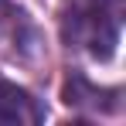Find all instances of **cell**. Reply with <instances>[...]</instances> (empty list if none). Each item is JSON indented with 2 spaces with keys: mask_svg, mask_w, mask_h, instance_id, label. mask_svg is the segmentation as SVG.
<instances>
[{
  "mask_svg": "<svg viewBox=\"0 0 126 126\" xmlns=\"http://www.w3.org/2000/svg\"><path fill=\"white\" fill-rule=\"evenodd\" d=\"M41 119H44V106L27 89L0 75V126H34Z\"/></svg>",
  "mask_w": 126,
  "mask_h": 126,
  "instance_id": "6da1fadb",
  "label": "cell"
}]
</instances>
